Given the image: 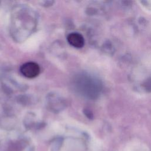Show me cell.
<instances>
[{"label":"cell","instance_id":"1","mask_svg":"<svg viewBox=\"0 0 151 151\" xmlns=\"http://www.w3.org/2000/svg\"><path fill=\"white\" fill-rule=\"evenodd\" d=\"M18 14L15 16L18 19L14 18V21L12 22L13 27L11 29H14L17 28V29L22 28L23 30H27L28 33L30 32V28L32 29L35 28V18L32 15H29L30 11L28 10H23L21 9L17 12ZM14 29V31L17 29Z\"/></svg>","mask_w":151,"mask_h":151},{"label":"cell","instance_id":"4","mask_svg":"<svg viewBox=\"0 0 151 151\" xmlns=\"http://www.w3.org/2000/svg\"><path fill=\"white\" fill-rule=\"evenodd\" d=\"M68 42L73 47L80 48L84 44V40L81 34L78 32H71L67 38Z\"/></svg>","mask_w":151,"mask_h":151},{"label":"cell","instance_id":"5","mask_svg":"<svg viewBox=\"0 0 151 151\" xmlns=\"http://www.w3.org/2000/svg\"><path fill=\"white\" fill-rule=\"evenodd\" d=\"M54 1H41L40 2V4H41V5L45 6V7H48L50 6L51 5H52L54 4Z\"/></svg>","mask_w":151,"mask_h":151},{"label":"cell","instance_id":"3","mask_svg":"<svg viewBox=\"0 0 151 151\" xmlns=\"http://www.w3.org/2000/svg\"><path fill=\"white\" fill-rule=\"evenodd\" d=\"M20 72L24 77L28 78H33L39 75L40 67L37 63L29 61L23 64L21 66Z\"/></svg>","mask_w":151,"mask_h":151},{"label":"cell","instance_id":"2","mask_svg":"<svg viewBox=\"0 0 151 151\" xmlns=\"http://www.w3.org/2000/svg\"><path fill=\"white\" fill-rule=\"evenodd\" d=\"M46 104L48 109L55 113L59 112L66 106L65 99L57 94H49L46 99Z\"/></svg>","mask_w":151,"mask_h":151}]
</instances>
